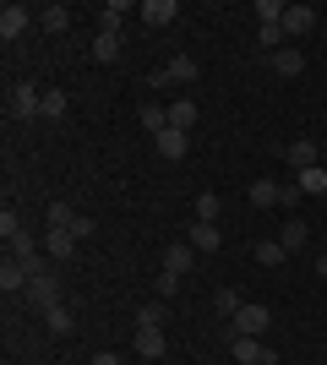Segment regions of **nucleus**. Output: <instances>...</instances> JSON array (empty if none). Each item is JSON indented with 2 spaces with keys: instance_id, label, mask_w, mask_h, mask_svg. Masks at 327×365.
<instances>
[{
  "instance_id": "f257e3e1",
  "label": "nucleus",
  "mask_w": 327,
  "mask_h": 365,
  "mask_svg": "<svg viewBox=\"0 0 327 365\" xmlns=\"http://www.w3.org/2000/svg\"><path fill=\"white\" fill-rule=\"evenodd\" d=\"M267 327H273V311H267V305H256V300H246V305L229 317V333H234V338H262Z\"/></svg>"
},
{
  "instance_id": "f03ea898",
  "label": "nucleus",
  "mask_w": 327,
  "mask_h": 365,
  "mask_svg": "<svg viewBox=\"0 0 327 365\" xmlns=\"http://www.w3.org/2000/svg\"><path fill=\"white\" fill-rule=\"evenodd\" d=\"M0 235H6V257H16V262H28V257H38V245H33V235L22 229V218L6 207L0 213Z\"/></svg>"
},
{
  "instance_id": "7ed1b4c3",
  "label": "nucleus",
  "mask_w": 327,
  "mask_h": 365,
  "mask_svg": "<svg viewBox=\"0 0 327 365\" xmlns=\"http://www.w3.org/2000/svg\"><path fill=\"white\" fill-rule=\"evenodd\" d=\"M229 360L234 365H279L262 338H234V333H229Z\"/></svg>"
},
{
  "instance_id": "20e7f679",
  "label": "nucleus",
  "mask_w": 327,
  "mask_h": 365,
  "mask_svg": "<svg viewBox=\"0 0 327 365\" xmlns=\"http://www.w3.org/2000/svg\"><path fill=\"white\" fill-rule=\"evenodd\" d=\"M33 115H44V93L33 82H16L11 88V120H33Z\"/></svg>"
},
{
  "instance_id": "39448f33",
  "label": "nucleus",
  "mask_w": 327,
  "mask_h": 365,
  "mask_svg": "<svg viewBox=\"0 0 327 365\" xmlns=\"http://www.w3.org/2000/svg\"><path fill=\"white\" fill-rule=\"evenodd\" d=\"M28 300L38 305V311H55V305H61V278H55V273H38L28 284Z\"/></svg>"
},
{
  "instance_id": "423d86ee",
  "label": "nucleus",
  "mask_w": 327,
  "mask_h": 365,
  "mask_svg": "<svg viewBox=\"0 0 327 365\" xmlns=\"http://www.w3.org/2000/svg\"><path fill=\"white\" fill-rule=\"evenodd\" d=\"M316 28V6H284V38H306Z\"/></svg>"
},
{
  "instance_id": "0eeeda50",
  "label": "nucleus",
  "mask_w": 327,
  "mask_h": 365,
  "mask_svg": "<svg viewBox=\"0 0 327 365\" xmlns=\"http://www.w3.org/2000/svg\"><path fill=\"white\" fill-rule=\"evenodd\" d=\"M28 6H16V0H6V6H0V38H6V44H11V38H22V28H28Z\"/></svg>"
},
{
  "instance_id": "6e6552de",
  "label": "nucleus",
  "mask_w": 327,
  "mask_h": 365,
  "mask_svg": "<svg viewBox=\"0 0 327 365\" xmlns=\"http://www.w3.org/2000/svg\"><path fill=\"white\" fill-rule=\"evenodd\" d=\"M186 245H191V251H218V245H224V229H218V224H202V218H197V224L186 229Z\"/></svg>"
},
{
  "instance_id": "1a4fd4ad",
  "label": "nucleus",
  "mask_w": 327,
  "mask_h": 365,
  "mask_svg": "<svg viewBox=\"0 0 327 365\" xmlns=\"http://www.w3.org/2000/svg\"><path fill=\"white\" fill-rule=\"evenodd\" d=\"M44 251H49V262L61 267V262H71V257H77V235H71V229H49Z\"/></svg>"
},
{
  "instance_id": "9d476101",
  "label": "nucleus",
  "mask_w": 327,
  "mask_h": 365,
  "mask_svg": "<svg viewBox=\"0 0 327 365\" xmlns=\"http://www.w3.org/2000/svg\"><path fill=\"white\" fill-rule=\"evenodd\" d=\"M175 16H180L175 0H142V22H147V28H170Z\"/></svg>"
},
{
  "instance_id": "9b49d317",
  "label": "nucleus",
  "mask_w": 327,
  "mask_h": 365,
  "mask_svg": "<svg viewBox=\"0 0 327 365\" xmlns=\"http://www.w3.org/2000/svg\"><path fill=\"white\" fill-rule=\"evenodd\" d=\"M28 284H33V273H28V267H22L16 257H6V262H0V289H6V294L28 289Z\"/></svg>"
},
{
  "instance_id": "f8f14e48",
  "label": "nucleus",
  "mask_w": 327,
  "mask_h": 365,
  "mask_svg": "<svg viewBox=\"0 0 327 365\" xmlns=\"http://www.w3.org/2000/svg\"><path fill=\"white\" fill-rule=\"evenodd\" d=\"M191 262H197V251H191L186 240H175V245H164V273H191Z\"/></svg>"
},
{
  "instance_id": "ddd939ff",
  "label": "nucleus",
  "mask_w": 327,
  "mask_h": 365,
  "mask_svg": "<svg viewBox=\"0 0 327 365\" xmlns=\"http://www.w3.org/2000/svg\"><path fill=\"white\" fill-rule=\"evenodd\" d=\"M164 349H170V344H164V327H137V354L142 360H164Z\"/></svg>"
},
{
  "instance_id": "4468645a",
  "label": "nucleus",
  "mask_w": 327,
  "mask_h": 365,
  "mask_svg": "<svg viewBox=\"0 0 327 365\" xmlns=\"http://www.w3.org/2000/svg\"><path fill=\"white\" fill-rule=\"evenodd\" d=\"M186 137H191V131H175V125H170V131H158V137H153L158 158H170V164H175V158H186Z\"/></svg>"
},
{
  "instance_id": "2eb2a0df",
  "label": "nucleus",
  "mask_w": 327,
  "mask_h": 365,
  "mask_svg": "<svg viewBox=\"0 0 327 365\" xmlns=\"http://www.w3.org/2000/svg\"><path fill=\"white\" fill-rule=\"evenodd\" d=\"M306 240H311V229H306V218H289V224L279 229V245L295 257V251H306Z\"/></svg>"
},
{
  "instance_id": "dca6fc26",
  "label": "nucleus",
  "mask_w": 327,
  "mask_h": 365,
  "mask_svg": "<svg viewBox=\"0 0 327 365\" xmlns=\"http://www.w3.org/2000/svg\"><path fill=\"white\" fill-rule=\"evenodd\" d=\"M295 185H300V197H322V191H327V169H322V164L295 169Z\"/></svg>"
},
{
  "instance_id": "f3484780",
  "label": "nucleus",
  "mask_w": 327,
  "mask_h": 365,
  "mask_svg": "<svg viewBox=\"0 0 327 365\" xmlns=\"http://www.w3.org/2000/svg\"><path fill=\"white\" fill-rule=\"evenodd\" d=\"M284 158H289V169H311L316 164V142L311 137H295L289 148H284Z\"/></svg>"
},
{
  "instance_id": "a211bd4d",
  "label": "nucleus",
  "mask_w": 327,
  "mask_h": 365,
  "mask_svg": "<svg viewBox=\"0 0 327 365\" xmlns=\"http://www.w3.org/2000/svg\"><path fill=\"white\" fill-rule=\"evenodd\" d=\"M251 207H279V197H284V185L279 180H251Z\"/></svg>"
},
{
  "instance_id": "6ab92c4d",
  "label": "nucleus",
  "mask_w": 327,
  "mask_h": 365,
  "mask_svg": "<svg viewBox=\"0 0 327 365\" xmlns=\"http://www.w3.org/2000/svg\"><path fill=\"white\" fill-rule=\"evenodd\" d=\"M120 33H98V38H93V61L98 66H115V61H120Z\"/></svg>"
},
{
  "instance_id": "aec40b11",
  "label": "nucleus",
  "mask_w": 327,
  "mask_h": 365,
  "mask_svg": "<svg viewBox=\"0 0 327 365\" xmlns=\"http://www.w3.org/2000/svg\"><path fill=\"white\" fill-rule=\"evenodd\" d=\"M273 71H279V76H300V71H306V55H300L295 44H284L279 55H273Z\"/></svg>"
},
{
  "instance_id": "412c9836",
  "label": "nucleus",
  "mask_w": 327,
  "mask_h": 365,
  "mask_svg": "<svg viewBox=\"0 0 327 365\" xmlns=\"http://www.w3.org/2000/svg\"><path fill=\"white\" fill-rule=\"evenodd\" d=\"M125 11H131V0H109L104 11H98V33H120Z\"/></svg>"
},
{
  "instance_id": "4be33fe9",
  "label": "nucleus",
  "mask_w": 327,
  "mask_h": 365,
  "mask_svg": "<svg viewBox=\"0 0 327 365\" xmlns=\"http://www.w3.org/2000/svg\"><path fill=\"white\" fill-rule=\"evenodd\" d=\"M38 22H44V33H55V38H61V33L71 28V6H44V11H38Z\"/></svg>"
},
{
  "instance_id": "5701e85b",
  "label": "nucleus",
  "mask_w": 327,
  "mask_h": 365,
  "mask_svg": "<svg viewBox=\"0 0 327 365\" xmlns=\"http://www.w3.org/2000/svg\"><path fill=\"white\" fill-rule=\"evenodd\" d=\"M142 131H147V137L170 131V109H164V104H142Z\"/></svg>"
},
{
  "instance_id": "b1692460",
  "label": "nucleus",
  "mask_w": 327,
  "mask_h": 365,
  "mask_svg": "<svg viewBox=\"0 0 327 365\" xmlns=\"http://www.w3.org/2000/svg\"><path fill=\"white\" fill-rule=\"evenodd\" d=\"M164 322H170V300H147L137 311V327H164Z\"/></svg>"
},
{
  "instance_id": "393cba45",
  "label": "nucleus",
  "mask_w": 327,
  "mask_h": 365,
  "mask_svg": "<svg viewBox=\"0 0 327 365\" xmlns=\"http://www.w3.org/2000/svg\"><path fill=\"white\" fill-rule=\"evenodd\" d=\"M170 125L175 131H191V125H197V104H191V98H175L170 104Z\"/></svg>"
},
{
  "instance_id": "a878e982",
  "label": "nucleus",
  "mask_w": 327,
  "mask_h": 365,
  "mask_svg": "<svg viewBox=\"0 0 327 365\" xmlns=\"http://www.w3.org/2000/svg\"><path fill=\"white\" fill-rule=\"evenodd\" d=\"M256 44L279 55V49H284V22H256Z\"/></svg>"
},
{
  "instance_id": "bb28decb",
  "label": "nucleus",
  "mask_w": 327,
  "mask_h": 365,
  "mask_svg": "<svg viewBox=\"0 0 327 365\" xmlns=\"http://www.w3.org/2000/svg\"><path fill=\"white\" fill-rule=\"evenodd\" d=\"M164 71H170V82H197V71H202V66L191 61V55H175V61L164 66Z\"/></svg>"
},
{
  "instance_id": "cd10ccee",
  "label": "nucleus",
  "mask_w": 327,
  "mask_h": 365,
  "mask_svg": "<svg viewBox=\"0 0 327 365\" xmlns=\"http://www.w3.org/2000/svg\"><path fill=\"white\" fill-rule=\"evenodd\" d=\"M44 322H49V333H55V338H66V333H71V327H77L66 305H55V311H44Z\"/></svg>"
},
{
  "instance_id": "c85d7f7f",
  "label": "nucleus",
  "mask_w": 327,
  "mask_h": 365,
  "mask_svg": "<svg viewBox=\"0 0 327 365\" xmlns=\"http://www.w3.org/2000/svg\"><path fill=\"white\" fill-rule=\"evenodd\" d=\"M284 257H289V251H284L279 240H256V262H262V267H279Z\"/></svg>"
},
{
  "instance_id": "c756f323",
  "label": "nucleus",
  "mask_w": 327,
  "mask_h": 365,
  "mask_svg": "<svg viewBox=\"0 0 327 365\" xmlns=\"http://www.w3.org/2000/svg\"><path fill=\"white\" fill-rule=\"evenodd\" d=\"M77 224V207H66V202H49V229H71Z\"/></svg>"
},
{
  "instance_id": "7c9ffc66",
  "label": "nucleus",
  "mask_w": 327,
  "mask_h": 365,
  "mask_svg": "<svg viewBox=\"0 0 327 365\" xmlns=\"http://www.w3.org/2000/svg\"><path fill=\"white\" fill-rule=\"evenodd\" d=\"M218 207H224V202H218L213 191H202V197H197V218H202V224H218Z\"/></svg>"
},
{
  "instance_id": "2f4dec72",
  "label": "nucleus",
  "mask_w": 327,
  "mask_h": 365,
  "mask_svg": "<svg viewBox=\"0 0 327 365\" xmlns=\"http://www.w3.org/2000/svg\"><path fill=\"white\" fill-rule=\"evenodd\" d=\"M61 115H66V93L49 88V93H44V120H61Z\"/></svg>"
},
{
  "instance_id": "473e14b6",
  "label": "nucleus",
  "mask_w": 327,
  "mask_h": 365,
  "mask_svg": "<svg viewBox=\"0 0 327 365\" xmlns=\"http://www.w3.org/2000/svg\"><path fill=\"white\" fill-rule=\"evenodd\" d=\"M213 305H218V311H224V317H234V311H240V305H246V300H240V294H234V289H218V294H213Z\"/></svg>"
},
{
  "instance_id": "72a5a7b5",
  "label": "nucleus",
  "mask_w": 327,
  "mask_h": 365,
  "mask_svg": "<svg viewBox=\"0 0 327 365\" xmlns=\"http://www.w3.org/2000/svg\"><path fill=\"white\" fill-rule=\"evenodd\" d=\"M256 16H262V22H284V6L279 0H256Z\"/></svg>"
},
{
  "instance_id": "f704fd0d",
  "label": "nucleus",
  "mask_w": 327,
  "mask_h": 365,
  "mask_svg": "<svg viewBox=\"0 0 327 365\" xmlns=\"http://www.w3.org/2000/svg\"><path fill=\"white\" fill-rule=\"evenodd\" d=\"M175 289H180V278H175V273H158V300H170Z\"/></svg>"
},
{
  "instance_id": "c9c22d12",
  "label": "nucleus",
  "mask_w": 327,
  "mask_h": 365,
  "mask_svg": "<svg viewBox=\"0 0 327 365\" xmlns=\"http://www.w3.org/2000/svg\"><path fill=\"white\" fill-rule=\"evenodd\" d=\"M93 229H98L93 218H88V213H77V224H71V235H77V240H88V235H93Z\"/></svg>"
},
{
  "instance_id": "e433bc0d",
  "label": "nucleus",
  "mask_w": 327,
  "mask_h": 365,
  "mask_svg": "<svg viewBox=\"0 0 327 365\" xmlns=\"http://www.w3.org/2000/svg\"><path fill=\"white\" fill-rule=\"evenodd\" d=\"M88 365H120V354H109V349H104V354H93Z\"/></svg>"
},
{
  "instance_id": "4c0bfd02",
  "label": "nucleus",
  "mask_w": 327,
  "mask_h": 365,
  "mask_svg": "<svg viewBox=\"0 0 327 365\" xmlns=\"http://www.w3.org/2000/svg\"><path fill=\"white\" fill-rule=\"evenodd\" d=\"M316 278H327V251H322V257H316Z\"/></svg>"
}]
</instances>
